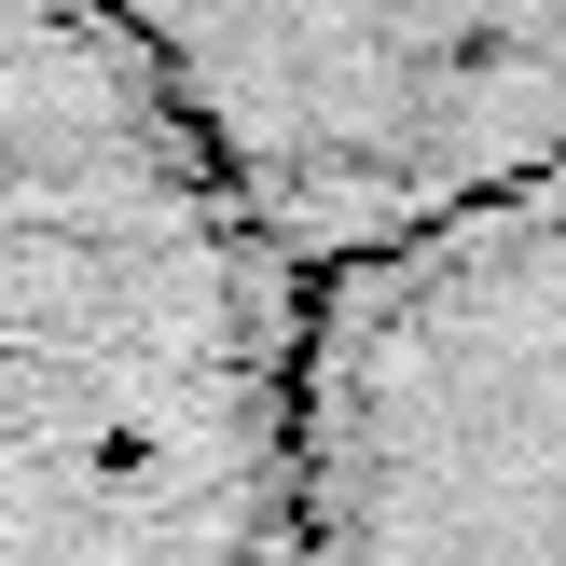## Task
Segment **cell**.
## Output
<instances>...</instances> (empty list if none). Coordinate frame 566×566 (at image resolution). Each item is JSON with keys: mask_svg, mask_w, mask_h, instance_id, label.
<instances>
[{"mask_svg": "<svg viewBox=\"0 0 566 566\" xmlns=\"http://www.w3.org/2000/svg\"><path fill=\"white\" fill-rule=\"evenodd\" d=\"M304 263L111 0H0V566H304Z\"/></svg>", "mask_w": 566, "mask_h": 566, "instance_id": "6da1fadb", "label": "cell"}, {"mask_svg": "<svg viewBox=\"0 0 566 566\" xmlns=\"http://www.w3.org/2000/svg\"><path fill=\"white\" fill-rule=\"evenodd\" d=\"M304 276L566 153V0H111Z\"/></svg>", "mask_w": 566, "mask_h": 566, "instance_id": "3957f363", "label": "cell"}, {"mask_svg": "<svg viewBox=\"0 0 566 566\" xmlns=\"http://www.w3.org/2000/svg\"><path fill=\"white\" fill-rule=\"evenodd\" d=\"M304 566H566V153L304 276Z\"/></svg>", "mask_w": 566, "mask_h": 566, "instance_id": "7a4b0ae2", "label": "cell"}]
</instances>
